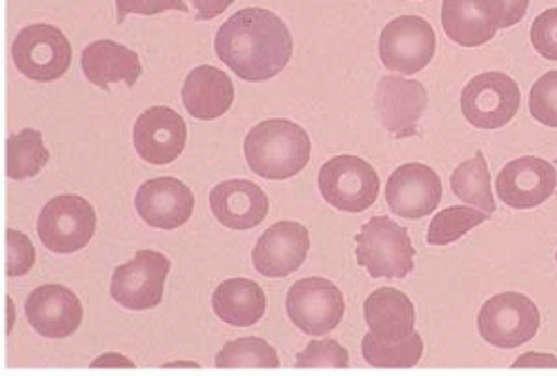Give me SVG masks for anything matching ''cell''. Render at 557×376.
<instances>
[{
    "mask_svg": "<svg viewBox=\"0 0 557 376\" xmlns=\"http://www.w3.org/2000/svg\"><path fill=\"white\" fill-rule=\"evenodd\" d=\"M540 321V310L529 297L520 292H504L482 305L478 330L486 343L502 350H513L535 339Z\"/></svg>",
    "mask_w": 557,
    "mask_h": 376,
    "instance_id": "obj_5",
    "label": "cell"
},
{
    "mask_svg": "<svg viewBox=\"0 0 557 376\" xmlns=\"http://www.w3.org/2000/svg\"><path fill=\"white\" fill-rule=\"evenodd\" d=\"M319 192L335 210L359 214L375 205L380 176L373 165L359 156H335L319 170Z\"/></svg>",
    "mask_w": 557,
    "mask_h": 376,
    "instance_id": "obj_4",
    "label": "cell"
},
{
    "mask_svg": "<svg viewBox=\"0 0 557 376\" xmlns=\"http://www.w3.org/2000/svg\"><path fill=\"white\" fill-rule=\"evenodd\" d=\"M214 363L221 369H274L278 367V354L268 341L244 337L225 343Z\"/></svg>",
    "mask_w": 557,
    "mask_h": 376,
    "instance_id": "obj_28",
    "label": "cell"
},
{
    "mask_svg": "<svg viewBox=\"0 0 557 376\" xmlns=\"http://www.w3.org/2000/svg\"><path fill=\"white\" fill-rule=\"evenodd\" d=\"M265 292L250 278H227L214 290V314L235 327H250L265 314Z\"/></svg>",
    "mask_w": 557,
    "mask_h": 376,
    "instance_id": "obj_24",
    "label": "cell"
},
{
    "mask_svg": "<svg viewBox=\"0 0 557 376\" xmlns=\"http://www.w3.org/2000/svg\"><path fill=\"white\" fill-rule=\"evenodd\" d=\"M12 59L23 76L52 83L70 70L72 45L59 27L36 23L18 32L12 45Z\"/></svg>",
    "mask_w": 557,
    "mask_h": 376,
    "instance_id": "obj_7",
    "label": "cell"
},
{
    "mask_svg": "<svg viewBox=\"0 0 557 376\" xmlns=\"http://www.w3.org/2000/svg\"><path fill=\"white\" fill-rule=\"evenodd\" d=\"M522 103L518 83L502 72H484L461 91V112L478 129H499L516 118Z\"/></svg>",
    "mask_w": 557,
    "mask_h": 376,
    "instance_id": "obj_8",
    "label": "cell"
},
{
    "mask_svg": "<svg viewBox=\"0 0 557 376\" xmlns=\"http://www.w3.org/2000/svg\"><path fill=\"white\" fill-rule=\"evenodd\" d=\"M170 259L154 250H138L112 274L110 294L127 310H152L163 301Z\"/></svg>",
    "mask_w": 557,
    "mask_h": 376,
    "instance_id": "obj_10",
    "label": "cell"
},
{
    "mask_svg": "<svg viewBox=\"0 0 557 376\" xmlns=\"http://www.w3.org/2000/svg\"><path fill=\"white\" fill-rule=\"evenodd\" d=\"M308 250V229L295 221H278L261 234L252 252V263L255 270L268 278H284L304 265Z\"/></svg>",
    "mask_w": 557,
    "mask_h": 376,
    "instance_id": "obj_15",
    "label": "cell"
},
{
    "mask_svg": "<svg viewBox=\"0 0 557 376\" xmlns=\"http://www.w3.org/2000/svg\"><path fill=\"white\" fill-rule=\"evenodd\" d=\"M429 105L426 87L420 80L401 76H384L377 85V114L384 127L397 138H410L417 134V123Z\"/></svg>",
    "mask_w": 557,
    "mask_h": 376,
    "instance_id": "obj_18",
    "label": "cell"
},
{
    "mask_svg": "<svg viewBox=\"0 0 557 376\" xmlns=\"http://www.w3.org/2000/svg\"><path fill=\"white\" fill-rule=\"evenodd\" d=\"M363 318L373 335L386 341H399L414 333L417 314L412 301L404 292L395 288H380L366 299Z\"/></svg>",
    "mask_w": 557,
    "mask_h": 376,
    "instance_id": "obj_23",
    "label": "cell"
},
{
    "mask_svg": "<svg viewBox=\"0 0 557 376\" xmlns=\"http://www.w3.org/2000/svg\"><path fill=\"white\" fill-rule=\"evenodd\" d=\"M437 36L429 21L420 16H399L380 36V59L386 70L397 74L422 72L435 57Z\"/></svg>",
    "mask_w": 557,
    "mask_h": 376,
    "instance_id": "obj_11",
    "label": "cell"
},
{
    "mask_svg": "<svg viewBox=\"0 0 557 376\" xmlns=\"http://www.w3.org/2000/svg\"><path fill=\"white\" fill-rule=\"evenodd\" d=\"M210 208L223 227L246 231L263 223L270 210V201L261 187L252 180L232 178L219 183L210 192Z\"/></svg>",
    "mask_w": 557,
    "mask_h": 376,
    "instance_id": "obj_19",
    "label": "cell"
},
{
    "mask_svg": "<svg viewBox=\"0 0 557 376\" xmlns=\"http://www.w3.org/2000/svg\"><path fill=\"white\" fill-rule=\"evenodd\" d=\"M116 21L123 23L129 14H141V16H154V14H163L168 10H176V12H188V5L183 0H116Z\"/></svg>",
    "mask_w": 557,
    "mask_h": 376,
    "instance_id": "obj_34",
    "label": "cell"
},
{
    "mask_svg": "<svg viewBox=\"0 0 557 376\" xmlns=\"http://www.w3.org/2000/svg\"><path fill=\"white\" fill-rule=\"evenodd\" d=\"M555 163H557V161H555Z\"/></svg>",
    "mask_w": 557,
    "mask_h": 376,
    "instance_id": "obj_40",
    "label": "cell"
},
{
    "mask_svg": "<svg viewBox=\"0 0 557 376\" xmlns=\"http://www.w3.org/2000/svg\"><path fill=\"white\" fill-rule=\"evenodd\" d=\"M50 152L42 146V134L36 129H23L8 138V176L23 180L40 174L48 165Z\"/></svg>",
    "mask_w": 557,
    "mask_h": 376,
    "instance_id": "obj_27",
    "label": "cell"
},
{
    "mask_svg": "<svg viewBox=\"0 0 557 376\" xmlns=\"http://www.w3.org/2000/svg\"><path fill=\"white\" fill-rule=\"evenodd\" d=\"M450 190L467 205H475L482 212L493 214L495 201L491 195V172L482 152H475L471 161H463L450 176Z\"/></svg>",
    "mask_w": 557,
    "mask_h": 376,
    "instance_id": "obj_26",
    "label": "cell"
},
{
    "mask_svg": "<svg viewBox=\"0 0 557 376\" xmlns=\"http://www.w3.org/2000/svg\"><path fill=\"white\" fill-rule=\"evenodd\" d=\"M36 252L25 234L8 229V276H23L34 267Z\"/></svg>",
    "mask_w": 557,
    "mask_h": 376,
    "instance_id": "obj_33",
    "label": "cell"
},
{
    "mask_svg": "<svg viewBox=\"0 0 557 376\" xmlns=\"http://www.w3.org/2000/svg\"><path fill=\"white\" fill-rule=\"evenodd\" d=\"M495 190L504 205L513 210H533L548 201L557 190L555 165L537 156L510 161L495 178Z\"/></svg>",
    "mask_w": 557,
    "mask_h": 376,
    "instance_id": "obj_12",
    "label": "cell"
},
{
    "mask_svg": "<svg viewBox=\"0 0 557 376\" xmlns=\"http://www.w3.org/2000/svg\"><path fill=\"white\" fill-rule=\"evenodd\" d=\"M499 5H502V25H499V29H506V27L518 25L527 16L531 0H499Z\"/></svg>",
    "mask_w": 557,
    "mask_h": 376,
    "instance_id": "obj_35",
    "label": "cell"
},
{
    "mask_svg": "<svg viewBox=\"0 0 557 376\" xmlns=\"http://www.w3.org/2000/svg\"><path fill=\"white\" fill-rule=\"evenodd\" d=\"M535 52L546 61H557V8L542 12L531 27Z\"/></svg>",
    "mask_w": 557,
    "mask_h": 376,
    "instance_id": "obj_32",
    "label": "cell"
},
{
    "mask_svg": "<svg viewBox=\"0 0 557 376\" xmlns=\"http://www.w3.org/2000/svg\"><path fill=\"white\" fill-rule=\"evenodd\" d=\"M529 110L540 125L557 127V72H546L531 87Z\"/></svg>",
    "mask_w": 557,
    "mask_h": 376,
    "instance_id": "obj_31",
    "label": "cell"
},
{
    "mask_svg": "<svg viewBox=\"0 0 557 376\" xmlns=\"http://www.w3.org/2000/svg\"><path fill=\"white\" fill-rule=\"evenodd\" d=\"M555 261H557V252H555Z\"/></svg>",
    "mask_w": 557,
    "mask_h": 376,
    "instance_id": "obj_39",
    "label": "cell"
},
{
    "mask_svg": "<svg viewBox=\"0 0 557 376\" xmlns=\"http://www.w3.org/2000/svg\"><path fill=\"white\" fill-rule=\"evenodd\" d=\"M290 321L310 337H326L342 323L346 303L342 290L329 278H301L286 297Z\"/></svg>",
    "mask_w": 557,
    "mask_h": 376,
    "instance_id": "obj_9",
    "label": "cell"
},
{
    "mask_svg": "<svg viewBox=\"0 0 557 376\" xmlns=\"http://www.w3.org/2000/svg\"><path fill=\"white\" fill-rule=\"evenodd\" d=\"M442 201L440 174L422 163L397 167L386 183V203L401 218H424L437 210Z\"/></svg>",
    "mask_w": 557,
    "mask_h": 376,
    "instance_id": "obj_13",
    "label": "cell"
},
{
    "mask_svg": "<svg viewBox=\"0 0 557 376\" xmlns=\"http://www.w3.org/2000/svg\"><path fill=\"white\" fill-rule=\"evenodd\" d=\"M188 143V125L170 108H148L134 123V150L150 165L174 163Z\"/></svg>",
    "mask_w": 557,
    "mask_h": 376,
    "instance_id": "obj_14",
    "label": "cell"
},
{
    "mask_svg": "<svg viewBox=\"0 0 557 376\" xmlns=\"http://www.w3.org/2000/svg\"><path fill=\"white\" fill-rule=\"evenodd\" d=\"M357 263L373 278H404L414 270L408 229L391 216H373L355 237Z\"/></svg>",
    "mask_w": 557,
    "mask_h": 376,
    "instance_id": "obj_3",
    "label": "cell"
},
{
    "mask_svg": "<svg viewBox=\"0 0 557 376\" xmlns=\"http://www.w3.org/2000/svg\"><path fill=\"white\" fill-rule=\"evenodd\" d=\"M134 205L138 216L150 227L176 229L190 221L195 210V195L183 180L159 176L138 187Z\"/></svg>",
    "mask_w": 557,
    "mask_h": 376,
    "instance_id": "obj_16",
    "label": "cell"
},
{
    "mask_svg": "<svg viewBox=\"0 0 557 376\" xmlns=\"http://www.w3.org/2000/svg\"><path fill=\"white\" fill-rule=\"evenodd\" d=\"M513 367H557V359L553 354H537V352H527L520 356Z\"/></svg>",
    "mask_w": 557,
    "mask_h": 376,
    "instance_id": "obj_37",
    "label": "cell"
},
{
    "mask_svg": "<svg viewBox=\"0 0 557 376\" xmlns=\"http://www.w3.org/2000/svg\"><path fill=\"white\" fill-rule=\"evenodd\" d=\"M81 67L89 83L101 89H110L112 83H125L134 87L144 74L141 59L129 47L114 40H95L81 54Z\"/></svg>",
    "mask_w": 557,
    "mask_h": 376,
    "instance_id": "obj_22",
    "label": "cell"
},
{
    "mask_svg": "<svg viewBox=\"0 0 557 376\" xmlns=\"http://www.w3.org/2000/svg\"><path fill=\"white\" fill-rule=\"evenodd\" d=\"M235 0H193V5L197 10V18L199 21H210L216 18L219 14H223Z\"/></svg>",
    "mask_w": 557,
    "mask_h": 376,
    "instance_id": "obj_36",
    "label": "cell"
},
{
    "mask_svg": "<svg viewBox=\"0 0 557 376\" xmlns=\"http://www.w3.org/2000/svg\"><path fill=\"white\" fill-rule=\"evenodd\" d=\"M299 369H344L350 365L348 359V350L344 346H339L333 339H319V341H310L306 350H301L297 354V363Z\"/></svg>",
    "mask_w": 557,
    "mask_h": 376,
    "instance_id": "obj_30",
    "label": "cell"
},
{
    "mask_svg": "<svg viewBox=\"0 0 557 376\" xmlns=\"http://www.w3.org/2000/svg\"><path fill=\"white\" fill-rule=\"evenodd\" d=\"M310 150L308 131L286 118L261 121L244 140L248 167L268 180H286L304 172L310 161Z\"/></svg>",
    "mask_w": 557,
    "mask_h": 376,
    "instance_id": "obj_2",
    "label": "cell"
},
{
    "mask_svg": "<svg viewBox=\"0 0 557 376\" xmlns=\"http://www.w3.org/2000/svg\"><path fill=\"white\" fill-rule=\"evenodd\" d=\"M361 354L368 365L380 369H408L420 363L424 354V341L417 333L399 341H386L368 333L361 339Z\"/></svg>",
    "mask_w": 557,
    "mask_h": 376,
    "instance_id": "obj_25",
    "label": "cell"
},
{
    "mask_svg": "<svg viewBox=\"0 0 557 376\" xmlns=\"http://www.w3.org/2000/svg\"><path fill=\"white\" fill-rule=\"evenodd\" d=\"M214 52L242 80L261 83L286 70L293 57V36L270 10L246 8L221 25Z\"/></svg>",
    "mask_w": 557,
    "mask_h": 376,
    "instance_id": "obj_1",
    "label": "cell"
},
{
    "mask_svg": "<svg viewBox=\"0 0 557 376\" xmlns=\"http://www.w3.org/2000/svg\"><path fill=\"white\" fill-rule=\"evenodd\" d=\"M491 214L471 210L469 205H455L437 212L429 225L426 243L429 246H450L459 241L463 234H469L473 227L482 225Z\"/></svg>",
    "mask_w": 557,
    "mask_h": 376,
    "instance_id": "obj_29",
    "label": "cell"
},
{
    "mask_svg": "<svg viewBox=\"0 0 557 376\" xmlns=\"http://www.w3.org/2000/svg\"><path fill=\"white\" fill-rule=\"evenodd\" d=\"M91 367H134V363L123 359L121 354H103L101 359L91 363Z\"/></svg>",
    "mask_w": 557,
    "mask_h": 376,
    "instance_id": "obj_38",
    "label": "cell"
},
{
    "mask_svg": "<svg viewBox=\"0 0 557 376\" xmlns=\"http://www.w3.org/2000/svg\"><path fill=\"white\" fill-rule=\"evenodd\" d=\"M40 243L54 254H72L83 250L97 231V214L83 197L61 195L40 210Z\"/></svg>",
    "mask_w": 557,
    "mask_h": 376,
    "instance_id": "obj_6",
    "label": "cell"
},
{
    "mask_svg": "<svg viewBox=\"0 0 557 376\" xmlns=\"http://www.w3.org/2000/svg\"><path fill=\"white\" fill-rule=\"evenodd\" d=\"M181 101L193 118L214 121L235 103V85L225 72L212 65H201L185 78Z\"/></svg>",
    "mask_w": 557,
    "mask_h": 376,
    "instance_id": "obj_21",
    "label": "cell"
},
{
    "mask_svg": "<svg viewBox=\"0 0 557 376\" xmlns=\"http://www.w3.org/2000/svg\"><path fill=\"white\" fill-rule=\"evenodd\" d=\"M25 314L29 325L45 339H67L83 323L78 297L57 284L36 288L25 301Z\"/></svg>",
    "mask_w": 557,
    "mask_h": 376,
    "instance_id": "obj_17",
    "label": "cell"
},
{
    "mask_svg": "<svg viewBox=\"0 0 557 376\" xmlns=\"http://www.w3.org/2000/svg\"><path fill=\"white\" fill-rule=\"evenodd\" d=\"M502 25L499 0H444L442 27L461 47L488 42Z\"/></svg>",
    "mask_w": 557,
    "mask_h": 376,
    "instance_id": "obj_20",
    "label": "cell"
}]
</instances>
